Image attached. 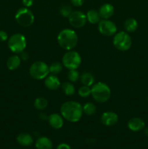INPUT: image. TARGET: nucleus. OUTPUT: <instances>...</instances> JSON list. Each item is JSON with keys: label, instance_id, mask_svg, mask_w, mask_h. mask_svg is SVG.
<instances>
[{"label": "nucleus", "instance_id": "nucleus-1", "mask_svg": "<svg viewBox=\"0 0 148 149\" xmlns=\"http://www.w3.org/2000/svg\"><path fill=\"white\" fill-rule=\"evenodd\" d=\"M61 116L72 123L78 122L83 116V106L76 101H67L62 105Z\"/></svg>", "mask_w": 148, "mask_h": 149}, {"label": "nucleus", "instance_id": "nucleus-2", "mask_svg": "<svg viewBox=\"0 0 148 149\" xmlns=\"http://www.w3.org/2000/svg\"><path fill=\"white\" fill-rule=\"evenodd\" d=\"M78 40L76 33L72 29H63L57 35L58 44L65 50H72L78 44Z\"/></svg>", "mask_w": 148, "mask_h": 149}, {"label": "nucleus", "instance_id": "nucleus-3", "mask_svg": "<svg viewBox=\"0 0 148 149\" xmlns=\"http://www.w3.org/2000/svg\"><path fill=\"white\" fill-rule=\"evenodd\" d=\"M91 95L95 101L102 103H105L111 96V90L107 84L100 81L92 86Z\"/></svg>", "mask_w": 148, "mask_h": 149}, {"label": "nucleus", "instance_id": "nucleus-4", "mask_svg": "<svg viewBox=\"0 0 148 149\" xmlns=\"http://www.w3.org/2000/svg\"><path fill=\"white\" fill-rule=\"evenodd\" d=\"M27 45L26 39L21 33H15L12 35L8 39L9 49L16 54L24 52Z\"/></svg>", "mask_w": 148, "mask_h": 149}, {"label": "nucleus", "instance_id": "nucleus-5", "mask_svg": "<svg viewBox=\"0 0 148 149\" xmlns=\"http://www.w3.org/2000/svg\"><path fill=\"white\" fill-rule=\"evenodd\" d=\"M16 22L22 27L28 28L33 25L34 22V15L27 7H22L17 11L15 15Z\"/></svg>", "mask_w": 148, "mask_h": 149}, {"label": "nucleus", "instance_id": "nucleus-6", "mask_svg": "<svg viewBox=\"0 0 148 149\" xmlns=\"http://www.w3.org/2000/svg\"><path fill=\"white\" fill-rule=\"evenodd\" d=\"M30 77L36 80L44 79L49 74V68L43 61H36L29 68Z\"/></svg>", "mask_w": 148, "mask_h": 149}, {"label": "nucleus", "instance_id": "nucleus-7", "mask_svg": "<svg viewBox=\"0 0 148 149\" xmlns=\"http://www.w3.org/2000/svg\"><path fill=\"white\" fill-rule=\"evenodd\" d=\"M113 43L118 50L124 52L130 49L132 45V40L129 33L120 31L115 34Z\"/></svg>", "mask_w": 148, "mask_h": 149}, {"label": "nucleus", "instance_id": "nucleus-8", "mask_svg": "<svg viewBox=\"0 0 148 149\" xmlns=\"http://www.w3.org/2000/svg\"><path fill=\"white\" fill-rule=\"evenodd\" d=\"M62 65L69 70L77 69L81 64V57L78 52L68 50L62 58Z\"/></svg>", "mask_w": 148, "mask_h": 149}, {"label": "nucleus", "instance_id": "nucleus-9", "mask_svg": "<svg viewBox=\"0 0 148 149\" xmlns=\"http://www.w3.org/2000/svg\"><path fill=\"white\" fill-rule=\"evenodd\" d=\"M68 20L72 27L75 29H81L84 27L86 23V15L81 11L72 12V13L68 17Z\"/></svg>", "mask_w": 148, "mask_h": 149}, {"label": "nucleus", "instance_id": "nucleus-10", "mask_svg": "<svg viewBox=\"0 0 148 149\" xmlns=\"http://www.w3.org/2000/svg\"><path fill=\"white\" fill-rule=\"evenodd\" d=\"M98 29L100 33L106 36H113L117 31L115 24L108 19H103L100 20L98 23Z\"/></svg>", "mask_w": 148, "mask_h": 149}, {"label": "nucleus", "instance_id": "nucleus-11", "mask_svg": "<svg viewBox=\"0 0 148 149\" xmlns=\"http://www.w3.org/2000/svg\"><path fill=\"white\" fill-rule=\"evenodd\" d=\"M102 124L106 127H111L116 125L118 122V116L117 113L113 111L104 112L101 116Z\"/></svg>", "mask_w": 148, "mask_h": 149}, {"label": "nucleus", "instance_id": "nucleus-12", "mask_svg": "<svg viewBox=\"0 0 148 149\" xmlns=\"http://www.w3.org/2000/svg\"><path fill=\"white\" fill-rule=\"evenodd\" d=\"M49 125L55 130H59L62 127L64 124L63 117L58 113H52L47 119Z\"/></svg>", "mask_w": 148, "mask_h": 149}, {"label": "nucleus", "instance_id": "nucleus-13", "mask_svg": "<svg viewBox=\"0 0 148 149\" xmlns=\"http://www.w3.org/2000/svg\"><path fill=\"white\" fill-rule=\"evenodd\" d=\"M145 123L142 119L138 117L132 118L128 122V127L133 132H139L145 128Z\"/></svg>", "mask_w": 148, "mask_h": 149}, {"label": "nucleus", "instance_id": "nucleus-14", "mask_svg": "<svg viewBox=\"0 0 148 149\" xmlns=\"http://www.w3.org/2000/svg\"><path fill=\"white\" fill-rule=\"evenodd\" d=\"M45 86L49 90H56L60 87L61 83L59 79L55 75L47 76L44 81Z\"/></svg>", "mask_w": 148, "mask_h": 149}, {"label": "nucleus", "instance_id": "nucleus-15", "mask_svg": "<svg viewBox=\"0 0 148 149\" xmlns=\"http://www.w3.org/2000/svg\"><path fill=\"white\" fill-rule=\"evenodd\" d=\"M114 12V7L112 4H108V3L102 4L99 10L100 17L102 19H109L113 15Z\"/></svg>", "mask_w": 148, "mask_h": 149}, {"label": "nucleus", "instance_id": "nucleus-16", "mask_svg": "<svg viewBox=\"0 0 148 149\" xmlns=\"http://www.w3.org/2000/svg\"><path fill=\"white\" fill-rule=\"evenodd\" d=\"M17 141L20 146L25 147L30 146L33 143V139L31 135L26 132H23L17 135Z\"/></svg>", "mask_w": 148, "mask_h": 149}, {"label": "nucleus", "instance_id": "nucleus-17", "mask_svg": "<svg viewBox=\"0 0 148 149\" xmlns=\"http://www.w3.org/2000/svg\"><path fill=\"white\" fill-rule=\"evenodd\" d=\"M35 146L37 149H52L53 147L52 141L46 137H40L38 138Z\"/></svg>", "mask_w": 148, "mask_h": 149}, {"label": "nucleus", "instance_id": "nucleus-18", "mask_svg": "<svg viewBox=\"0 0 148 149\" xmlns=\"http://www.w3.org/2000/svg\"><path fill=\"white\" fill-rule=\"evenodd\" d=\"M21 64V58L17 55H12L7 61V66L10 71L17 69Z\"/></svg>", "mask_w": 148, "mask_h": 149}, {"label": "nucleus", "instance_id": "nucleus-19", "mask_svg": "<svg viewBox=\"0 0 148 149\" xmlns=\"http://www.w3.org/2000/svg\"><path fill=\"white\" fill-rule=\"evenodd\" d=\"M100 13L95 10H90L86 13L87 21L89 22L91 24H97L100 21Z\"/></svg>", "mask_w": 148, "mask_h": 149}, {"label": "nucleus", "instance_id": "nucleus-20", "mask_svg": "<svg viewBox=\"0 0 148 149\" xmlns=\"http://www.w3.org/2000/svg\"><path fill=\"white\" fill-rule=\"evenodd\" d=\"M80 79H81V81L83 85L88 86V87L93 85L94 82V77L93 74L90 72H87V71L83 73L80 77Z\"/></svg>", "mask_w": 148, "mask_h": 149}, {"label": "nucleus", "instance_id": "nucleus-21", "mask_svg": "<svg viewBox=\"0 0 148 149\" xmlns=\"http://www.w3.org/2000/svg\"><path fill=\"white\" fill-rule=\"evenodd\" d=\"M124 28L126 31L129 33L136 31L138 29V23L136 19L128 18L124 23Z\"/></svg>", "mask_w": 148, "mask_h": 149}, {"label": "nucleus", "instance_id": "nucleus-22", "mask_svg": "<svg viewBox=\"0 0 148 149\" xmlns=\"http://www.w3.org/2000/svg\"><path fill=\"white\" fill-rule=\"evenodd\" d=\"M48 105V101L46 99H45L44 97H37V98L35 100L34 103H33V106L36 108L37 110L42 111L44 109H46Z\"/></svg>", "mask_w": 148, "mask_h": 149}, {"label": "nucleus", "instance_id": "nucleus-23", "mask_svg": "<svg viewBox=\"0 0 148 149\" xmlns=\"http://www.w3.org/2000/svg\"><path fill=\"white\" fill-rule=\"evenodd\" d=\"M97 108L92 103H86L83 106V112L88 116H92L96 113Z\"/></svg>", "mask_w": 148, "mask_h": 149}, {"label": "nucleus", "instance_id": "nucleus-24", "mask_svg": "<svg viewBox=\"0 0 148 149\" xmlns=\"http://www.w3.org/2000/svg\"><path fill=\"white\" fill-rule=\"evenodd\" d=\"M62 92L65 95L68 96H71L75 94V87L70 82H65L62 85Z\"/></svg>", "mask_w": 148, "mask_h": 149}, {"label": "nucleus", "instance_id": "nucleus-25", "mask_svg": "<svg viewBox=\"0 0 148 149\" xmlns=\"http://www.w3.org/2000/svg\"><path fill=\"white\" fill-rule=\"evenodd\" d=\"M49 73L52 74L53 75L58 74L62 71V64L59 62H54L49 66Z\"/></svg>", "mask_w": 148, "mask_h": 149}, {"label": "nucleus", "instance_id": "nucleus-26", "mask_svg": "<svg viewBox=\"0 0 148 149\" xmlns=\"http://www.w3.org/2000/svg\"><path fill=\"white\" fill-rule=\"evenodd\" d=\"M68 78L71 82H76L80 78L79 72L76 69L69 70L68 73Z\"/></svg>", "mask_w": 148, "mask_h": 149}, {"label": "nucleus", "instance_id": "nucleus-27", "mask_svg": "<svg viewBox=\"0 0 148 149\" xmlns=\"http://www.w3.org/2000/svg\"><path fill=\"white\" fill-rule=\"evenodd\" d=\"M72 8L68 4H64L59 8V13L64 17H68L72 13Z\"/></svg>", "mask_w": 148, "mask_h": 149}, {"label": "nucleus", "instance_id": "nucleus-28", "mask_svg": "<svg viewBox=\"0 0 148 149\" xmlns=\"http://www.w3.org/2000/svg\"><path fill=\"white\" fill-rule=\"evenodd\" d=\"M78 93L81 97H87L91 95V88L88 86L84 85L80 87Z\"/></svg>", "mask_w": 148, "mask_h": 149}, {"label": "nucleus", "instance_id": "nucleus-29", "mask_svg": "<svg viewBox=\"0 0 148 149\" xmlns=\"http://www.w3.org/2000/svg\"><path fill=\"white\" fill-rule=\"evenodd\" d=\"M8 39V34L4 31H0V42H5Z\"/></svg>", "mask_w": 148, "mask_h": 149}, {"label": "nucleus", "instance_id": "nucleus-30", "mask_svg": "<svg viewBox=\"0 0 148 149\" xmlns=\"http://www.w3.org/2000/svg\"><path fill=\"white\" fill-rule=\"evenodd\" d=\"M71 2L75 7H81L84 3V0H71Z\"/></svg>", "mask_w": 148, "mask_h": 149}, {"label": "nucleus", "instance_id": "nucleus-31", "mask_svg": "<svg viewBox=\"0 0 148 149\" xmlns=\"http://www.w3.org/2000/svg\"><path fill=\"white\" fill-rule=\"evenodd\" d=\"M22 2H23V4L24 5L25 7H31L33 4V0H22Z\"/></svg>", "mask_w": 148, "mask_h": 149}, {"label": "nucleus", "instance_id": "nucleus-32", "mask_svg": "<svg viewBox=\"0 0 148 149\" xmlns=\"http://www.w3.org/2000/svg\"><path fill=\"white\" fill-rule=\"evenodd\" d=\"M57 149H71V146L67 143H60L57 147Z\"/></svg>", "mask_w": 148, "mask_h": 149}, {"label": "nucleus", "instance_id": "nucleus-33", "mask_svg": "<svg viewBox=\"0 0 148 149\" xmlns=\"http://www.w3.org/2000/svg\"><path fill=\"white\" fill-rule=\"evenodd\" d=\"M21 59L23 60V61H26V60L28 59V54L27 52H22Z\"/></svg>", "mask_w": 148, "mask_h": 149}, {"label": "nucleus", "instance_id": "nucleus-34", "mask_svg": "<svg viewBox=\"0 0 148 149\" xmlns=\"http://www.w3.org/2000/svg\"><path fill=\"white\" fill-rule=\"evenodd\" d=\"M145 134L146 135V136L148 138V127H146L145 129Z\"/></svg>", "mask_w": 148, "mask_h": 149}, {"label": "nucleus", "instance_id": "nucleus-35", "mask_svg": "<svg viewBox=\"0 0 148 149\" xmlns=\"http://www.w3.org/2000/svg\"><path fill=\"white\" fill-rule=\"evenodd\" d=\"M147 102H148V98H147Z\"/></svg>", "mask_w": 148, "mask_h": 149}]
</instances>
